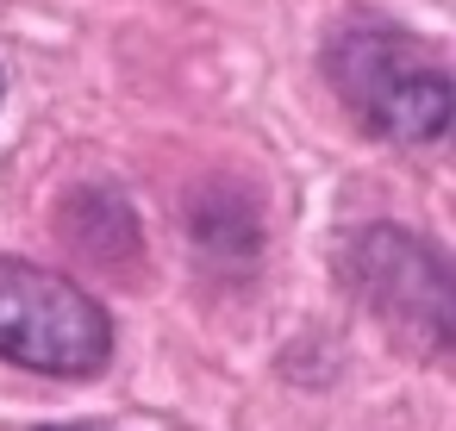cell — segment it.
Listing matches in <instances>:
<instances>
[{
    "instance_id": "5b68a950",
    "label": "cell",
    "mask_w": 456,
    "mask_h": 431,
    "mask_svg": "<svg viewBox=\"0 0 456 431\" xmlns=\"http://www.w3.org/2000/svg\"><path fill=\"white\" fill-rule=\"evenodd\" d=\"M0 88H7V76H0Z\"/></svg>"
},
{
    "instance_id": "277c9868",
    "label": "cell",
    "mask_w": 456,
    "mask_h": 431,
    "mask_svg": "<svg viewBox=\"0 0 456 431\" xmlns=\"http://www.w3.org/2000/svg\"><path fill=\"white\" fill-rule=\"evenodd\" d=\"M45 431H94V425H45Z\"/></svg>"
},
{
    "instance_id": "6da1fadb",
    "label": "cell",
    "mask_w": 456,
    "mask_h": 431,
    "mask_svg": "<svg viewBox=\"0 0 456 431\" xmlns=\"http://www.w3.org/2000/svg\"><path fill=\"white\" fill-rule=\"evenodd\" d=\"M325 76L344 94V107L394 144H431L450 132V113H456L450 69L431 45H419L400 26H381V20L338 26L325 45Z\"/></svg>"
},
{
    "instance_id": "7a4b0ae2",
    "label": "cell",
    "mask_w": 456,
    "mask_h": 431,
    "mask_svg": "<svg viewBox=\"0 0 456 431\" xmlns=\"http://www.w3.org/2000/svg\"><path fill=\"white\" fill-rule=\"evenodd\" d=\"M107 356H113V319L88 288H76L45 263L0 256V362L82 381L101 375Z\"/></svg>"
},
{
    "instance_id": "3957f363",
    "label": "cell",
    "mask_w": 456,
    "mask_h": 431,
    "mask_svg": "<svg viewBox=\"0 0 456 431\" xmlns=\"http://www.w3.org/2000/svg\"><path fill=\"white\" fill-rule=\"evenodd\" d=\"M350 281L362 288V300L419 331L431 350H444L450 337V275H444V256L425 250L419 238H400V232H362L356 250H350Z\"/></svg>"
}]
</instances>
